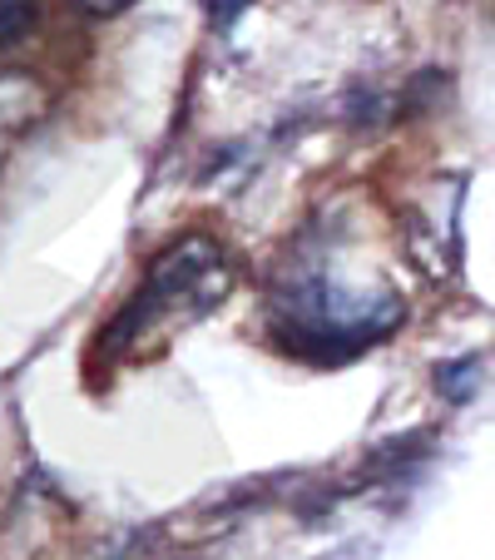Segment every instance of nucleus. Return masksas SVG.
Wrapping results in <instances>:
<instances>
[{"label": "nucleus", "mask_w": 495, "mask_h": 560, "mask_svg": "<svg viewBox=\"0 0 495 560\" xmlns=\"http://www.w3.org/2000/svg\"><path fill=\"white\" fill-rule=\"evenodd\" d=\"M228 293V264L213 244L203 238H184L169 254L149 268V283L134 293V303L115 317V328L105 332V352L139 348L149 328L174 323L184 313H203L209 303Z\"/></svg>", "instance_id": "obj_1"}, {"label": "nucleus", "mask_w": 495, "mask_h": 560, "mask_svg": "<svg viewBox=\"0 0 495 560\" xmlns=\"http://www.w3.org/2000/svg\"><path fill=\"white\" fill-rule=\"evenodd\" d=\"M45 105H50V95H45V85L35 74H15V70L0 74V159L40 125Z\"/></svg>", "instance_id": "obj_2"}, {"label": "nucleus", "mask_w": 495, "mask_h": 560, "mask_svg": "<svg viewBox=\"0 0 495 560\" xmlns=\"http://www.w3.org/2000/svg\"><path fill=\"white\" fill-rule=\"evenodd\" d=\"M35 25V0H0V50L21 45Z\"/></svg>", "instance_id": "obj_3"}, {"label": "nucleus", "mask_w": 495, "mask_h": 560, "mask_svg": "<svg viewBox=\"0 0 495 560\" xmlns=\"http://www.w3.org/2000/svg\"><path fill=\"white\" fill-rule=\"evenodd\" d=\"M134 0H80V11L85 15H99V21H109V15H125Z\"/></svg>", "instance_id": "obj_4"}, {"label": "nucleus", "mask_w": 495, "mask_h": 560, "mask_svg": "<svg viewBox=\"0 0 495 560\" xmlns=\"http://www.w3.org/2000/svg\"><path fill=\"white\" fill-rule=\"evenodd\" d=\"M203 5H209V11L219 15V21H233V15L243 11V0H203Z\"/></svg>", "instance_id": "obj_5"}]
</instances>
